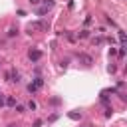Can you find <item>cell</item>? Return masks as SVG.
<instances>
[{
    "label": "cell",
    "mask_w": 127,
    "mask_h": 127,
    "mask_svg": "<svg viewBox=\"0 0 127 127\" xmlns=\"http://www.w3.org/2000/svg\"><path fill=\"white\" fill-rule=\"evenodd\" d=\"M8 127H18V125H8Z\"/></svg>",
    "instance_id": "21"
},
{
    "label": "cell",
    "mask_w": 127,
    "mask_h": 127,
    "mask_svg": "<svg viewBox=\"0 0 127 127\" xmlns=\"http://www.w3.org/2000/svg\"><path fill=\"white\" fill-rule=\"evenodd\" d=\"M38 89H40V87H38V85H36V83H34V81H32V83H30V85H28V91H30V93H36V91H38Z\"/></svg>",
    "instance_id": "7"
},
{
    "label": "cell",
    "mask_w": 127,
    "mask_h": 127,
    "mask_svg": "<svg viewBox=\"0 0 127 127\" xmlns=\"http://www.w3.org/2000/svg\"><path fill=\"white\" fill-rule=\"evenodd\" d=\"M77 38H89V30H81V32H77Z\"/></svg>",
    "instance_id": "8"
},
{
    "label": "cell",
    "mask_w": 127,
    "mask_h": 127,
    "mask_svg": "<svg viewBox=\"0 0 127 127\" xmlns=\"http://www.w3.org/2000/svg\"><path fill=\"white\" fill-rule=\"evenodd\" d=\"M77 60H79L83 65H91V64H93V58H91V56H87V54H83V52H81V54H77Z\"/></svg>",
    "instance_id": "3"
},
{
    "label": "cell",
    "mask_w": 127,
    "mask_h": 127,
    "mask_svg": "<svg viewBox=\"0 0 127 127\" xmlns=\"http://www.w3.org/2000/svg\"><path fill=\"white\" fill-rule=\"evenodd\" d=\"M14 109H16V113H24V111H26V107H24V105H20V103H18V105H14Z\"/></svg>",
    "instance_id": "12"
},
{
    "label": "cell",
    "mask_w": 127,
    "mask_h": 127,
    "mask_svg": "<svg viewBox=\"0 0 127 127\" xmlns=\"http://www.w3.org/2000/svg\"><path fill=\"white\" fill-rule=\"evenodd\" d=\"M4 105H6V99H4L2 95H0V107H4Z\"/></svg>",
    "instance_id": "19"
},
{
    "label": "cell",
    "mask_w": 127,
    "mask_h": 127,
    "mask_svg": "<svg viewBox=\"0 0 127 127\" xmlns=\"http://www.w3.org/2000/svg\"><path fill=\"white\" fill-rule=\"evenodd\" d=\"M117 36H119V42H121V48L125 46V32L123 30H117Z\"/></svg>",
    "instance_id": "6"
},
{
    "label": "cell",
    "mask_w": 127,
    "mask_h": 127,
    "mask_svg": "<svg viewBox=\"0 0 127 127\" xmlns=\"http://www.w3.org/2000/svg\"><path fill=\"white\" fill-rule=\"evenodd\" d=\"M28 2H30V4H32V6H38V4H40V2H42V0H28Z\"/></svg>",
    "instance_id": "18"
},
{
    "label": "cell",
    "mask_w": 127,
    "mask_h": 127,
    "mask_svg": "<svg viewBox=\"0 0 127 127\" xmlns=\"http://www.w3.org/2000/svg\"><path fill=\"white\" fill-rule=\"evenodd\" d=\"M105 22H107V24H111V26H115V22H113V20H111L109 16H105Z\"/></svg>",
    "instance_id": "17"
},
{
    "label": "cell",
    "mask_w": 127,
    "mask_h": 127,
    "mask_svg": "<svg viewBox=\"0 0 127 127\" xmlns=\"http://www.w3.org/2000/svg\"><path fill=\"white\" fill-rule=\"evenodd\" d=\"M81 113H69V119H79Z\"/></svg>",
    "instance_id": "15"
},
{
    "label": "cell",
    "mask_w": 127,
    "mask_h": 127,
    "mask_svg": "<svg viewBox=\"0 0 127 127\" xmlns=\"http://www.w3.org/2000/svg\"><path fill=\"white\" fill-rule=\"evenodd\" d=\"M65 34V38H67V42H71V44H75L77 42V36L73 34V32H64Z\"/></svg>",
    "instance_id": "5"
},
{
    "label": "cell",
    "mask_w": 127,
    "mask_h": 127,
    "mask_svg": "<svg viewBox=\"0 0 127 127\" xmlns=\"http://www.w3.org/2000/svg\"><path fill=\"white\" fill-rule=\"evenodd\" d=\"M48 10H50V6H42V8L38 10V14H40V16H44V14H48Z\"/></svg>",
    "instance_id": "9"
},
{
    "label": "cell",
    "mask_w": 127,
    "mask_h": 127,
    "mask_svg": "<svg viewBox=\"0 0 127 127\" xmlns=\"http://www.w3.org/2000/svg\"><path fill=\"white\" fill-rule=\"evenodd\" d=\"M34 127H42V121H40V119H38V121H36V123H34Z\"/></svg>",
    "instance_id": "20"
},
{
    "label": "cell",
    "mask_w": 127,
    "mask_h": 127,
    "mask_svg": "<svg viewBox=\"0 0 127 127\" xmlns=\"http://www.w3.org/2000/svg\"><path fill=\"white\" fill-rule=\"evenodd\" d=\"M93 44H95V46H101V44H103V38H93Z\"/></svg>",
    "instance_id": "14"
},
{
    "label": "cell",
    "mask_w": 127,
    "mask_h": 127,
    "mask_svg": "<svg viewBox=\"0 0 127 127\" xmlns=\"http://www.w3.org/2000/svg\"><path fill=\"white\" fill-rule=\"evenodd\" d=\"M48 28H50V24H46V22H32V24H28L30 34H32V30H48Z\"/></svg>",
    "instance_id": "2"
},
{
    "label": "cell",
    "mask_w": 127,
    "mask_h": 127,
    "mask_svg": "<svg viewBox=\"0 0 127 127\" xmlns=\"http://www.w3.org/2000/svg\"><path fill=\"white\" fill-rule=\"evenodd\" d=\"M28 109H32V111L38 109V103H36V101H28Z\"/></svg>",
    "instance_id": "13"
},
{
    "label": "cell",
    "mask_w": 127,
    "mask_h": 127,
    "mask_svg": "<svg viewBox=\"0 0 127 127\" xmlns=\"http://www.w3.org/2000/svg\"><path fill=\"white\" fill-rule=\"evenodd\" d=\"M4 77H6L8 81H12V83H18V81H20V71L12 67L10 71H6V75H4Z\"/></svg>",
    "instance_id": "1"
},
{
    "label": "cell",
    "mask_w": 127,
    "mask_h": 127,
    "mask_svg": "<svg viewBox=\"0 0 127 127\" xmlns=\"http://www.w3.org/2000/svg\"><path fill=\"white\" fill-rule=\"evenodd\" d=\"M28 58H30V60L36 64V62H40V58H42V52H40V50H30V52H28Z\"/></svg>",
    "instance_id": "4"
},
{
    "label": "cell",
    "mask_w": 127,
    "mask_h": 127,
    "mask_svg": "<svg viewBox=\"0 0 127 127\" xmlns=\"http://www.w3.org/2000/svg\"><path fill=\"white\" fill-rule=\"evenodd\" d=\"M6 105L14 107V105H16V99H14V97H6Z\"/></svg>",
    "instance_id": "11"
},
{
    "label": "cell",
    "mask_w": 127,
    "mask_h": 127,
    "mask_svg": "<svg viewBox=\"0 0 127 127\" xmlns=\"http://www.w3.org/2000/svg\"><path fill=\"white\" fill-rule=\"evenodd\" d=\"M14 36H18V30L16 28H10L8 30V38H14Z\"/></svg>",
    "instance_id": "10"
},
{
    "label": "cell",
    "mask_w": 127,
    "mask_h": 127,
    "mask_svg": "<svg viewBox=\"0 0 127 127\" xmlns=\"http://www.w3.org/2000/svg\"><path fill=\"white\" fill-rule=\"evenodd\" d=\"M50 103H52V105H58V103H60V97H54V99H50Z\"/></svg>",
    "instance_id": "16"
}]
</instances>
